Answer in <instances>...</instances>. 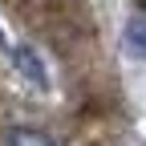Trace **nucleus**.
Wrapping results in <instances>:
<instances>
[{"mask_svg":"<svg viewBox=\"0 0 146 146\" xmlns=\"http://www.w3.org/2000/svg\"><path fill=\"white\" fill-rule=\"evenodd\" d=\"M4 146H57L49 134L33 130V126H16V130H8V142Z\"/></svg>","mask_w":146,"mask_h":146,"instance_id":"f03ea898","label":"nucleus"},{"mask_svg":"<svg viewBox=\"0 0 146 146\" xmlns=\"http://www.w3.org/2000/svg\"><path fill=\"white\" fill-rule=\"evenodd\" d=\"M142 8H146V0H142Z\"/></svg>","mask_w":146,"mask_h":146,"instance_id":"20e7f679","label":"nucleus"},{"mask_svg":"<svg viewBox=\"0 0 146 146\" xmlns=\"http://www.w3.org/2000/svg\"><path fill=\"white\" fill-rule=\"evenodd\" d=\"M126 36H130V41H126V45H130V53H138V57H142V53H146V21H134Z\"/></svg>","mask_w":146,"mask_h":146,"instance_id":"7ed1b4c3","label":"nucleus"},{"mask_svg":"<svg viewBox=\"0 0 146 146\" xmlns=\"http://www.w3.org/2000/svg\"><path fill=\"white\" fill-rule=\"evenodd\" d=\"M12 61H16V69L25 73V81H33L36 89H49V73H45L41 57H36L29 45H16V49H12Z\"/></svg>","mask_w":146,"mask_h":146,"instance_id":"f257e3e1","label":"nucleus"}]
</instances>
